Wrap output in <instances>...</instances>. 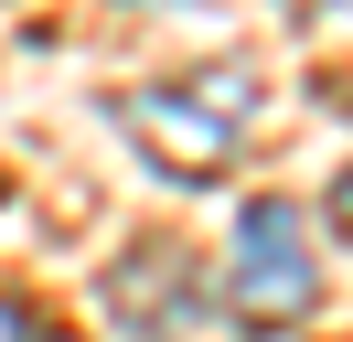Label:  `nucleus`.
Here are the masks:
<instances>
[{
	"label": "nucleus",
	"mask_w": 353,
	"mask_h": 342,
	"mask_svg": "<svg viewBox=\"0 0 353 342\" xmlns=\"http://www.w3.org/2000/svg\"><path fill=\"white\" fill-rule=\"evenodd\" d=\"M0 342H75L65 321L43 310V299H22V289H0Z\"/></svg>",
	"instance_id": "obj_4"
},
{
	"label": "nucleus",
	"mask_w": 353,
	"mask_h": 342,
	"mask_svg": "<svg viewBox=\"0 0 353 342\" xmlns=\"http://www.w3.org/2000/svg\"><path fill=\"white\" fill-rule=\"evenodd\" d=\"M182 278H193V256H182V246H139V268H118L108 278V310L118 321H139V332H172V299H182Z\"/></svg>",
	"instance_id": "obj_3"
},
{
	"label": "nucleus",
	"mask_w": 353,
	"mask_h": 342,
	"mask_svg": "<svg viewBox=\"0 0 353 342\" xmlns=\"http://www.w3.org/2000/svg\"><path fill=\"white\" fill-rule=\"evenodd\" d=\"M225 321L236 332H289V321H310V299H321V268H310V214L289 203V192H257V203L236 214V235H225Z\"/></svg>",
	"instance_id": "obj_2"
},
{
	"label": "nucleus",
	"mask_w": 353,
	"mask_h": 342,
	"mask_svg": "<svg viewBox=\"0 0 353 342\" xmlns=\"http://www.w3.org/2000/svg\"><path fill=\"white\" fill-rule=\"evenodd\" d=\"M321 214H332V235H343V246H353V171H343V182H332V203H321Z\"/></svg>",
	"instance_id": "obj_5"
},
{
	"label": "nucleus",
	"mask_w": 353,
	"mask_h": 342,
	"mask_svg": "<svg viewBox=\"0 0 353 342\" xmlns=\"http://www.w3.org/2000/svg\"><path fill=\"white\" fill-rule=\"evenodd\" d=\"M108 118H118V139H139V161H150L161 182L203 192V182L236 171L246 128H257V86H246V75H182V86H139V97H118Z\"/></svg>",
	"instance_id": "obj_1"
}]
</instances>
